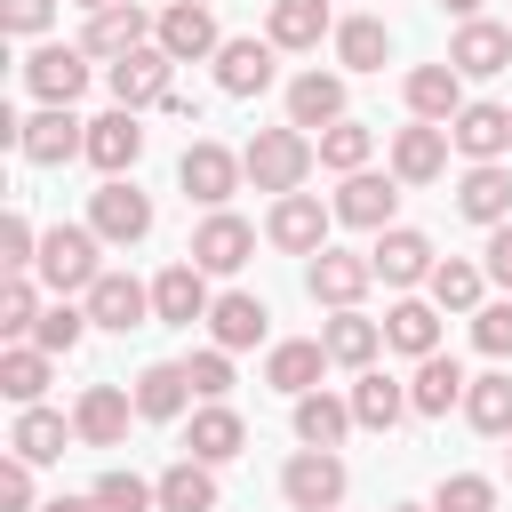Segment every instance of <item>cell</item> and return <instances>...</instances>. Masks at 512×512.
<instances>
[{
	"label": "cell",
	"instance_id": "47",
	"mask_svg": "<svg viewBox=\"0 0 512 512\" xmlns=\"http://www.w3.org/2000/svg\"><path fill=\"white\" fill-rule=\"evenodd\" d=\"M80 328H88V312H72V304H48V312L32 320V344H40V352H72V344H80Z\"/></svg>",
	"mask_w": 512,
	"mask_h": 512
},
{
	"label": "cell",
	"instance_id": "55",
	"mask_svg": "<svg viewBox=\"0 0 512 512\" xmlns=\"http://www.w3.org/2000/svg\"><path fill=\"white\" fill-rule=\"evenodd\" d=\"M440 8H448V16H480V0H440Z\"/></svg>",
	"mask_w": 512,
	"mask_h": 512
},
{
	"label": "cell",
	"instance_id": "33",
	"mask_svg": "<svg viewBox=\"0 0 512 512\" xmlns=\"http://www.w3.org/2000/svg\"><path fill=\"white\" fill-rule=\"evenodd\" d=\"M160 512H216V472L200 464V456H184V464H168L160 480Z\"/></svg>",
	"mask_w": 512,
	"mask_h": 512
},
{
	"label": "cell",
	"instance_id": "23",
	"mask_svg": "<svg viewBox=\"0 0 512 512\" xmlns=\"http://www.w3.org/2000/svg\"><path fill=\"white\" fill-rule=\"evenodd\" d=\"M464 384H472V376H464L448 352H424L416 376H408V408H416V416H448V408L464 400Z\"/></svg>",
	"mask_w": 512,
	"mask_h": 512
},
{
	"label": "cell",
	"instance_id": "46",
	"mask_svg": "<svg viewBox=\"0 0 512 512\" xmlns=\"http://www.w3.org/2000/svg\"><path fill=\"white\" fill-rule=\"evenodd\" d=\"M32 320H40V296H32L24 272H8V288H0V336H32Z\"/></svg>",
	"mask_w": 512,
	"mask_h": 512
},
{
	"label": "cell",
	"instance_id": "11",
	"mask_svg": "<svg viewBox=\"0 0 512 512\" xmlns=\"http://www.w3.org/2000/svg\"><path fill=\"white\" fill-rule=\"evenodd\" d=\"M448 144H456L448 120H416V128H400V136H392V176H400V184H432V176L448 168Z\"/></svg>",
	"mask_w": 512,
	"mask_h": 512
},
{
	"label": "cell",
	"instance_id": "51",
	"mask_svg": "<svg viewBox=\"0 0 512 512\" xmlns=\"http://www.w3.org/2000/svg\"><path fill=\"white\" fill-rule=\"evenodd\" d=\"M0 504H8V512L32 504V456H16V448H8V464H0Z\"/></svg>",
	"mask_w": 512,
	"mask_h": 512
},
{
	"label": "cell",
	"instance_id": "24",
	"mask_svg": "<svg viewBox=\"0 0 512 512\" xmlns=\"http://www.w3.org/2000/svg\"><path fill=\"white\" fill-rule=\"evenodd\" d=\"M152 32H160V24H144V8H128V0H120V8H96V16H88V40H80V48L112 64V56H128V48H144Z\"/></svg>",
	"mask_w": 512,
	"mask_h": 512
},
{
	"label": "cell",
	"instance_id": "10",
	"mask_svg": "<svg viewBox=\"0 0 512 512\" xmlns=\"http://www.w3.org/2000/svg\"><path fill=\"white\" fill-rule=\"evenodd\" d=\"M448 64H456L464 80H488V72H504V64H512V32H504V24H488V16H464V24H456V40H448Z\"/></svg>",
	"mask_w": 512,
	"mask_h": 512
},
{
	"label": "cell",
	"instance_id": "41",
	"mask_svg": "<svg viewBox=\"0 0 512 512\" xmlns=\"http://www.w3.org/2000/svg\"><path fill=\"white\" fill-rule=\"evenodd\" d=\"M480 280H488L480 264H464V256H440L424 288H432V304H440V312H480Z\"/></svg>",
	"mask_w": 512,
	"mask_h": 512
},
{
	"label": "cell",
	"instance_id": "40",
	"mask_svg": "<svg viewBox=\"0 0 512 512\" xmlns=\"http://www.w3.org/2000/svg\"><path fill=\"white\" fill-rule=\"evenodd\" d=\"M272 48H320L328 32V0H272Z\"/></svg>",
	"mask_w": 512,
	"mask_h": 512
},
{
	"label": "cell",
	"instance_id": "17",
	"mask_svg": "<svg viewBox=\"0 0 512 512\" xmlns=\"http://www.w3.org/2000/svg\"><path fill=\"white\" fill-rule=\"evenodd\" d=\"M152 40H160L176 64H200V56H216V48H224V40H216V16H208L200 0H176V8L160 16V32H152Z\"/></svg>",
	"mask_w": 512,
	"mask_h": 512
},
{
	"label": "cell",
	"instance_id": "16",
	"mask_svg": "<svg viewBox=\"0 0 512 512\" xmlns=\"http://www.w3.org/2000/svg\"><path fill=\"white\" fill-rule=\"evenodd\" d=\"M368 264H376V280H392V288L432 280V240H424V232H408V224H384V232H376V248H368Z\"/></svg>",
	"mask_w": 512,
	"mask_h": 512
},
{
	"label": "cell",
	"instance_id": "27",
	"mask_svg": "<svg viewBox=\"0 0 512 512\" xmlns=\"http://www.w3.org/2000/svg\"><path fill=\"white\" fill-rule=\"evenodd\" d=\"M456 208H464L472 224H504V216H512V176H504L496 160H472L464 184H456Z\"/></svg>",
	"mask_w": 512,
	"mask_h": 512
},
{
	"label": "cell",
	"instance_id": "53",
	"mask_svg": "<svg viewBox=\"0 0 512 512\" xmlns=\"http://www.w3.org/2000/svg\"><path fill=\"white\" fill-rule=\"evenodd\" d=\"M488 280H504V288H512V216H504V224H488Z\"/></svg>",
	"mask_w": 512,
	"mask_h": 512
},
{
	"label": "cell",
	"instance_id": "22",
	"mask_svg": "<svg viewBox=\"0 0 512 512\" xmlns=\"http://www.w3.org/2000/svg\"><path fill=\"white\" fill-rule=\"evenodd\" d=\"M216 88L224 96H264L272 88V40H224L216 48Z\"/></svg>",
	"mask_w": 512,
	"mask_h": 512
},
{
	"label": "cell",
	"instance_id": "29",
	"mask_svg": "<svg viewBox=\"0 0 512 512\" xmlns=\"http://www.w3.org/2000/svg\"><path fill=\"white\" fill-rule=\"evenodd\" d=\"M400 416H408V384H392L384 368H360V376H352V424L392 432Z\"/></svg>",
	"mask_w": 512,
	"mask_h": 512
},
{
	"label": "cell",
	"instance_id": "25",
	"mask_svg": "<svg viewBox=\"0 0 512 512\" xmlns=\"http://www.w3.org/2000/svg\"><path fill=\"white\" fill-rule=\"evenodd\" d=\"M408 112L416 120H456L464 112V72L456 64H416L408 72Z\"/></svg>",
	"mask_w": 512,
	"mask_h": 512
},
{
	"label": "cell",
	"instance_id": "56",
	"mask_svg": "<svg viewBox=\"0 0 512 512\" xmlns=\"http://www.w3.org/2000/svg\"><path fill=\"white\" fill-rule=\"evenodd\" d=\"M80 8H88V16H96V8H120V0H80Z\"/></svg>",
	"mask_w": 512,
	"mask_h": 512
},
{
	"label": "cell",
	"instance_id": "31",
	"mask_svg": "<svg viewBox=\"0 0 512 512\" xmlns=\"http://www.w3.org/2000/svg\"><path fill=\"white\" fill-rule=\"evenodd\" d=\"M288 120H296V128L344 120V80H336V72H296V80H288Z\"/></svg>",
	"mask_w": 512,
	"mask_h": 512
},
{
	"label": "cell",
	"instance_id": "7",
	"mask_svg": "<svg viewBox=\"0 0 512 512\" xmlns=\"http://www.w3.org/2000/svg\"><path fill=\"white\" fill-rule=\"evenodd\" d=\"M328 216H336V208H320L312 192H280V200H272L264 240H272V248H288V256H320V248H328Z\"/></svg>",
	"mask_w": 512,
	"mask_h": 512
},
{
	"label": "cell",
	"instance_id": "1",
	"mask_svg": "<svg viewBox=\"0 0 512 512\" xmlns=\"http://www.w3.org/2000/svg\"><path fill=\"white\" fill-rule=\"evenodd\" d=\"M312 160H320V144H312L296 120H288V128H256L248 152H240V168H248L256 192H296V184L312 176Z\"/></svg>",
	"mask_w": 512,
	"mask_h": 512
},
{
	"label": "cell",
	"instance_id": "3",
	"mask_svg": "<svg viewBox=\"0 0 512 512\" xmlns=\"http://www.w3.org/2000/svg\"><path fill=\"white\" fill-rule=\"evenodd\" d=\"M280 496H288L296 512H336V504H344V464H336V448H304V456H288Z\"/></svg>",
	"mask_w": 512,
	"mask_h": 512
},
{
	"label": "cell",
	"instance_id": "57",
	"mask_svg": "<svg viewBox=\"0 0 512 512\" xmlns=\"http://www.w3.org/2000/svg\"><path fill=\"white\" fill-rule=\"evenodd\" d=\"M392 512H432V504H392Z\"/></svg>",
	"mask_w": 512,
	"mask_h": 512
},
{
	"label": "cell",
	"instance_id": "2",
	"mask_svg": "<svg viewBox=\"0 0 512 512\" xmlns=\"http://www.w3.org/2000/svg\"><path fill=\"white\" fill-rule=\"evenodd\" d=\"M56 296H72V288H96V224H56L48 240H40V264H32Z\"/></svg>",
	"mask_w": 512,
	"mask_h": 512
},
{
	"label": "cell",
	"instance_id": "39",
	"mask_svg": "<svg viewBox=\"0 0 512 512\" xmlns=\"http://www.w3.org/2000/svg\"><path fill=\"white\" fill-rule=\"evenodd\" d=\"M352 432V400H328V392H304L296 400V440L304 448H336Z\"/></svg>",
	"mask_w": 512,
	"mask_h": 512
},
{
	"label": "cell",
	"instance_id": "35",
	"mask_svg": "<svg viewBox=\"0 0 512 512\" xmlns=\"http://www.w3.org/2000/svg\"><path fill=\"white\" fill-rule=\"evenodd\" d=\"M320 344H328V360H336V368H368V360H376V344H384V328H376V320H360V312L344 304V312L320 328Z\"/></svg>",
	"mask_w": 512,
	"mask_h": 512
},
{
	"label": "cell",
	"instance_id": "26",
	"mask_svg": "<svg viewBox=\"0 0 512 512\" xmlns=\"http://www.w3.org/2000/svg\"><path fill=\"white\" fill-rule=\"evenodd\" d=\"M136 152H144V128H136V112H128V104H120V112H104V120H88V160H96L104 176L136 168Z\"/></svg>",
	"mask_w": 512,
	"mask_h": 512
},
{
	"label": "cell",
	"instance_id": "6",
	"mask_svg": "<svg viewBox=\"0 0 512 512\" xmlns=\"http://www.w3.org/2000/svg\"><path fill=\"white\" fill-rule=\"evenodd\" d=\"M88 224H96V240H144L152 232V200L136 192V184H120V176H104L96 192H88Z\"/></svg>",
	"mask_w": 512,
	"mask_h": 512
},
{
	"label": "cell",
	"instance_id": "20",
	"mask_svg": "<svg viewBox=\"0 0 512 512\" xmlns=\"http://www.w3.org/2000/svg\"><path fill=\"white\" fill-rule=\"evenodd\" d=\"M128 408H136V400H128L120 384H88L80 408H72V432H80L88 448H112V440H128Z\"/></svg>",
	"mask_w": 512,
	"mask_h": 512
},
{
	"label": "cell",
	"instance_id": "12",
	"mask_svg": "<svg viewBox=\"0 0 512 512\" xmlns=\"http://www.w3.org/2000/svg\"><path fill=\"white\" fill-rule=\"evenodd\" d=\"M200 272H240L248 256H256V232L240 224V216H224V208H208V224L192 232V248H184Z\"/></svg>",
	"mask_w": 512,
	"mask_h": 512
},
{
	"label": "cell",
	"instance_id": "19",
	"mask_svg": "<svg viewBox=\"0 0 512 512\" xmlns=\"http://www.w3.org/2000/svg\"><path fill=\"white\" fill-rule=\"evenodd\" d=\"M320 368H328V344H320V336H296V344H272L264 384L288 392V400H304V392H320Z\"/></svg>",
	"mask_w": 512,
	"mask_h": 512
},
{
	"label": "cell",
	"instance_id": "4",
	"mask_svg": "<svg viewBox=\"0 0 512 512\" xmlns=\"http://www.w3.org/2000/svg\"><path fill=\"white\" fill-rule=\"evenodd\" d=\"M168 64H176V56H168L160 40H144V48H128V56L104 64V88H112L128 112H136V104H160V96H168Z\"/></svg>",
	"mask_w": 512,
	"mask_h": 512
},
{
	"label": "cell",
	"instance_id": "50",
	"mask_svg": "<svg viewBox=\"0 0 512 512\" xmlns=\"http://www.w3.org/2000/svg\"><path fill=\"white\" fill-rule=\"evenodd\" d=\"M0 264H8V272H32V264H40V240H32V224H24L16 208H8V224H0Z\"/></svg>",
	"mask_w": 512,
	"mask_h": 512
},
{
	"label": "cell",
	"instance_id": "30",
	"mask_svg": "<svg viewBox=\"0 0 512 512\" xmlns=\"http://www.w3.org/2000/svg\"><path fill=\"white\" fill-rule=\"evenodd\" d=\"M184 448H192L200 464H232V456L248 448V424H240V416H232L224 400H208V408L192 416V432H184Z\"/></svg>",
	"mask_w": 512,
	"mask_h": 512
},
{
	"label": "cell",
	"instance_id": "13",
	"mask_svg": "<svg viewBox=\"0 0 512 512\" xmlns=\"http://www.w3.org/2000/svg\"><path fill=\"white\" fill-rule=\"evenodd\" d=\"M152 320H168V328H192V320H208V272L184 256V264H168L160 280H152Z\"/></svg>",
	"mask_w": 512,
	"mask_h": 512
},
{
	"label": "cell",
	"instance_id": "54",
	"mask_svg": "<svg viewBox=\"0 0 512 512\" xmlns=\"http://www.w3.org/2000/svg\"><path fill=\"white\" fill-rule=\"evenodd\" d=\"M48 512H104V504H96V496H56Z\"/></svg>",
	"mask_w": 512,
	"mask_h": 512
},
{
	"label": "cell",
	"instance_id": "52",
	"mask_svg": "<svg viewBox=\"0 0 512 512\" xmlns=\"http://www.w3.org/2000/svg\"><path fill=\"white\" fill-rule=\"evenodd\" d=\"M48 16H56V0H8V8H0V24H8L16 40H32V32H48Z\"/></svg>",
	"mask_w": 512,
	"mask_h": 512
},
{
	"label": "cell",
	"instance_id": "5",
	"mask_svg": "<svg viewBox=\"0 0 512 512\" xmlns=\"http://www.w3.org/2000/svg\"><path fill=\"white\" fill-rule=\"evenodd\" d=\"M16 152H24L32 168H56V160L88 152V120H72V104H48V112H32V120L16 128Z\"/></svg>",
	"mask_w": 512,
	"mask_h": 512
},
{
	"label": "cell",
	"instance_id": "48",
	"mask_svg": "<svg viewBox=\"0 0 512 512\" xmlns=\"http://www.w3.org/2000/svg\"><path fill=\"white\" fill-rule=\"evenodd\" d=\"M472 344H480L488 360H504V352H512V296H504V304H480V312H472Z\"/></svg>",
	"mask_w": 512,
	"mask_h": 512
},
{
	"label": "cell",
	"instance_id": "8",
	"mask_svg": "<svg viewBox=\"0 0 512 512\" xmlns=\"http://www.w3.org/2000/svg\"><path fill=\"white\" fill-rule=\"evenodd\" d=\"M240 176H248V168H240V152H224V144H192V152L176 160V184H184V200H200V208H224Z\"/></svg>",
	"mask_w": 512,
	"mask_h": 512
},
{
	"label": "cell",
	"instance_id": "15",
	"mask_svg": "<svg viewBox=\"0 0 512 512\" xmlns=\"http://www.w3.org/2000/svg\"><path fill=\"white\" fill-rule=\"evenodd\" d=\"M392 208H400V184L392 176H368V168H352L344 192H336V224H360V232H384Z\"/></svg>",
	"mask_w": 512,
	"mask_h": 512
},
{
	"label": "cell",
	"instance_id": "34",
	"mask_svg": "<svg viewBox=\"0 0 512 512\" xmlns=\"http://www.w3.org/2000/svg\"><path fill=\"white\" fill-rule=\"evenodd\" d=\"M384 344H392V352H416V360L440 352V304H416V296L392 304V312H384Z\"/></svg>",
	"mask_w": 512,
	"mask_h": 512
},
{
	"label": "cell",
	"instance_id": "18",
	"mask_svg": "<svg viewBox=\"0 0 512 512\" xmlns=\"http://www.w3.org/2000/svg\"><path fill=\"white\" fill-rule=\"evenodd\" d=\"M144 312H152V288H136L128 272H96V288H88V320L96 328H144Z\"/></svg>",
	"mask_w": 512,
	"mask_h": 512
},
{
	"label": "cell",
	"instance_id": "37",
	"mask_svg": "<svg viewBox=\"0 0 512 512\" xmlns=\"http://www.w3.org/2000/svg\"><path fill=\"white\" fill-rule=\"evenodd\" d=\"M336 56H344V72H384L392 32H384L376 16H344V24H336Z\"/></svg>",
	"mask_w": 512,
	"mask_h": 512
},
{
	"label": "cell",
	"instance_id": "9",
	"mask_svg": "<svg viewBox=\"0 0 512 512\" xmlns=\"http://www.w3.org/2000/svg\"><path fill=\"white\" fill-rule=\"evenodd\" d=\"M368 280H376V264L368 256H352V248H320L312 256V272H304V288H312V304H360L368 296Z\"/></svg>",
	"mask_w": 512,
	"mask_h": 512
},
{
	"label": "cell",
	"instance_id": "28",
	"mask_svg": "<svg viewBox=\"0 0 512 512\" xmlns=\"http://www.w3.org/2000/svg\"><path fill=\"white\" fill-rule=\"evenodd\" d=\"M184 400H192V368H184V360H152V368L136 376V416L168 424V416H184Z\"/></svg>",
	"mask_w": 512,
	"mask_h": 512
},
{
	"label": "cell",
	"instance_id": "42",
	"mask_svg": "<svg viewBox=\"0 0 512 512\" xmlns=\"http://www.w3.org/2000/svg\"><path fill=\"white\" fill-rule=\"evenodd\" d=\"M368 152H376V136H368L360 120H328V128H320V168L352 176V168H368Z\"/></svg>",
	"mask_w": 512,
	"mask_h": 512
},
{
	"label": "cell",
	"instance_id": "45",
	"mask_svg": "<svg viewBox=\"0 0 512 512\" xmlns=\"http://www.w3.org/2000/svg\"><path fill=\"white\" fill-rule=\"evenodd\" d=\"M432 512H496V480H480V472H448V480L432 488Z\"/></svg>",
	"mask_w": 512,
	"mask_h": 512
},
{
	"label": "cell",
	"instance_id": "38",
	"mask_svg": "<svg viewBox=\"0 0 512 512\" xmlns=\"http://www.w3.org/2000/svg\"><path fill=\"white\" fill-rule=\"evenodd\" d=\"M48 360H56V352H40V344H8V352H0V392H8L16 408H32V400L48 392Z\"/></svg>",
	"mask_w": 512,
	"mask_h": 512
},
{
	"label": "cell",
	"instance_id": "44",
	"mask_svg": "<svg viewBox=\"0 0 512 512\" xmlns=\"http://www.w3.org/2000/svg\"><path fill=\"white\" fill-rule=\"evenodd\" d=\"M88 496H96L104 512H160V488H152V480H136V472H104Z\"/></svg>",
	"mask_w": 512,
	"mask_h": 512
},
{
	"label": "cell",
	"instance_id": "32",
	"mask_svg": "<svg viewBox=\"0 0 512 512\" xmlns=\"http://www.w3.org/2000/svg\"><path fill=\"white\" fill-rule=\"evenodd\" d=\"M264 320H272V312H264L256 296H216V304H208V336H216L224 352H248V344H264Z\"/></svg>",
	"mask_w": 512,
	"mask_h": 512
},
{
	"label": "cell",
	"instance_id": "43",
	"mask_svg": "<svg viewBox=\"0 0 512 512\" xmlns=\"http://www.w3.org/2000/svg\"><path fill=\"white\" fill-rule=\"evenodd\" d=\"M464 416L480 432H512V376H472L464 384Z\"/></svg>",
	"mask_w": 512,
	"mask_h": 512
},
{
	"label": "cell",
	"instance_id": "49",
	"mask_svg": "<svg viewBox=\"0 0 512 512\" xmlns=\"http://www.w3.org/2000/svg\"><path fill=\"white\" fill-rule=\"evenodd\" d=\"M184 368H192V392H200V400H224V392H232V352H224V344H216V352H192Z\"/></svg>",
	"mask_w": 512,
	"mask_h": 512
},
{
	"label": "cell",
	"instance_id": "36",
	"mask_svg": "<svg viewBox=\"0 0 512 512\" xmlns=\"http://www.w3.org/2000/svg\"><path fill=\"white\" fill-rule=\"evenodd\" d=\"M64 440H72V424H64L56 408H40V400H32V408L16 416V432H8V448H16V456H32V464H56V456H64Z\"/></svg>",
	"mask_w": 512,
	"mask_h": 512
},
{
	"label": "cell",
	"instance_id": "21",
	"mask_svg": "<svg viewBox=\"0 0 512 512\" xmlns=\"http://www.w3.org/2000/svg\"><path fill=\"white\" fill-rule=\"evenodd\" d=\"M448 136H456L464 160H504V152H512V112H504V104H464V112L448 120Z\"/></svg>",
	"mask_w": 512,
	"mask_h": 512
},
{
	"label": "cell",
	"instance_id": "14",
	"mask_svg": "<svg viewBox=\"0 0 512 512\" xmlns=\"http://www.w3.org/2000/svg\"><path fill=\"white\" fill-rule=\"evenodd\" d=\"M24 80H32L40 104H72L88 88V48H32L24 56Z\"/></svg>",
	"mask_w": 512,
	"mask_h": 512
}]
</instances>
